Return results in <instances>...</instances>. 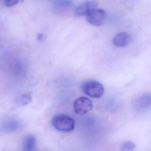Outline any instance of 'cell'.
Returning a JSON list of instances; mask_svg holds the SVG:
<instances>
[{
  "label": "cell",
  "mask_w": 151,
  "mask_h": 151,
  "mask_svg": "<svg viewBox=\"0 0 151 151\" xmlns=\"http://www.w3.org/2000/svg\"><path fill=\"white\" fill-rule=\"evenodd\" d=\"M52 124L58 131L70 132L74 129L75 122L74 120L66 114H59L53 117Z\"/></svg>",
  "instance_id": "obj_1"
},
{
  "label": "cell",
  "mask_w": 151,
  "mask_h": 151,
  "mask_svg": "<svg viewBox=\"0 0 151 151\" xmlns=\"http://www.w3.org/2000/svg\"><path fill=\"white\" fill-rule=\"evenodd\" d=\"M83 93L93 98H99L104 93L103 85L96 81H89L85 82L81 86Z\"/></svg>",
  "instance_id": "obj_2"
},
{
  "label": "cell",
  "mask_w": 151,
  "mask_h": 151,
  "mask_svg": "<svg viewBox=\"0 0 151 151\" xmlns=\"http://www.w3.org/2000/svg\"><path fill=\"white\" fill-rule=\"evenodd\" d=\"M73 107L75 113L79 115H83L92 110L93 103L88 98L80 97L75 100Z\"/></svg>",
  "instance_id": "obj_3"
},
{
  "label": "cell",
  "mask_w": 151,
  "mask_h": 151,
  "mask_svg": "<svg viewBox=\"0 0 151 151\" xmlns=\"http://www.w3.org/2000/svg\"><path fill=\"white\" fill-rule=\"evenodd\" d=\"M106 18L105 12L102 9H95L86 16L88 23L95 26L102 25Z\"/></svg>",
  "instance_id": "obj_4"
},
{
  "label": "cell",
  "mask_w": 151,
  "mask_h": 151,
  "mask_svg": "<svg viewBox=\"0 0 151 151\" xmlns=\"http://www.w3.org/2000/svg\"><path fill=\"white\" fill-rule=\"evenodd\" d=\"M98 4L97 2L93 0L86 1L76 7L75 14L78 16H87L97 9Z\"/></svg>",
  "instance_id": "obj_5"
},
{
  "label": "cell",
  "mask_w": 151,
  "mask_h": 151,
  "mask_svg": "<svg viewBox=\"0 0 151 151\" xmlns=\"http://www.w3.org/2000/svg\"><path fill=\"white\" fill-rule=\"evenodd\" d=\"M73 5L72 0H57L53 4V11L57 14H63L71 9Z\"/></svg>",
  "instance_id": "obj_6"
},
{
  "label": "cell",
  "mask_w": 151,
  "mask_h": 151,
  "mask_svg": "<svg viewBox=\"0 0 151 151\" xmlns=\"http://www.w3.org/2000/svg\"><path fill=\"white\" fill-rule=\"evenodd\" d=\"M131 37L126 32H121L115 35L113 40V43L116 47H124L130 43Z\"/></svg>",
  "instance_id": "obj_7"
},
{
  "label": "cell",
  "mask_w": 151,
  "mask_h": 151,
  "mask_svg": "<svg viewBox=\"0 0 151 151\" xmlns=\"http://www.w3.org/2000/svg\"><path fill=\"white\" fill-rule=\"evenodd\" d=\"M151 97L150 94H144L137 101V108L141 110L147 109L150 106Z\"/></svg>",
  "instance_id": "obj_8"
},
{
  "label": "cell",
  "mask_w": 151,
  "mask_h": 151,
  "mask_svg": "<svg viewBox=\"0 0 151 151\" xmlns=\"http://www.w3.org/2000/svg\"><path fill=\"white\" fill-rule=\"evenodd\" d=\"M36 145V138L32 135L27 136L23 143L24 151H34Z\"/></svg>",
  "instance_id": "obj_9"
},
{
  "label": "cell",
  "mask_w": 151,
  "mask_h": 151,
  "mask_svg": "<svg viewBox=\"0 0 151 151\" xmlns=\"http://www.w3.org/2000/svg\"><path fill=\"white\" fill-rule=\"evenodd\" d=\"M135 148V144L134 143L130 141H127L122 145L121 151H133Z\"/></svg>",
  "instance_id": "obj_10"
},
{
  "label": "cell",
  "mask_w": 151,
  "mask_h": 151,
  "mask_svg": "<svg viewBox=\"0 0 151 151\" xmlns=\"http://www.w3.org/2000/svg\"><path fill=\"white\" fill-rule=\"evenodd\" d=\"M31 101H32V97L29 93H27L23 95L21 97V100H20L21 104L24 105L28 104Z\"/></svg>",
  "instance_id": "obj_11"
},
{
  "label": "cell",
  "mask_w": 151,
  "mask_h": 151,
  "mask_svg": "<svg viewBox=\"0 0 151 151\" xmlns=\"http://www.w3.org/2000/svg\"><path fill=\"white\" fill-rule=\"evenodd\" d=\"M20 0H4V4L8 7H12L17 4Z\"/></svg>",
  "instance_id": "obj_12"
},
{
  "label": "cell",
  "mask_w": 151,
  "mask_h": 151,
  "mask_svg": "<svg viewBox=\"0 0 151 151\" xmlns=\"http://www.w3.org/2000/svg\"><path fill=\"white\" fill-rule=\"evenodd\" d=\"M37 40L40 42H42L45 41L46 39V36L43 33H39L37 35Z\"/></svg>",
  "instance_id": "obj_13"
},
{
  "label": "cell",
  "mask_w": 151,
  "mask_h": 151,
  "mask_svg": "<svg viewBox=\"0 0 151 151\" xmlns=\"http://www.w3.org/2000/svg\"><path fill=\"white\" fill-rule=\"evenodd\" d=\"M0 1H1V0H0Z\"/></svg>",
  "instance_id": "obj_14"
}]
</instances>
